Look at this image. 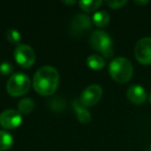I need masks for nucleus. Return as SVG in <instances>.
Masks as SVG:
<instances>
[{
    "label": "nucleus",
    "instance_id": "1",
    "mask_svg": "<svg viewBox=\"0 0 151 151\" xmlns=\"http://www.w3.org/2000/svg\"><path fill=\"white\" fill-rule=\"evenodd\" d=\"M59 73L50 65H45L36 70L33 77V88L37 93L45 96L52 95L58 88Z\"/></svg>",
    "mask_w": 151,
    "mask_h": 151
},
{
    "label": "nucleus",
    "instance_id": "2",
    "mask_svg": "<svg viewBox=\"0 0 151 151\" xmlns=\"http://www.w3.org/2000/svg\"><path fill=\"white\" fill-rule=\"evenodd\" d=\"M109 73L115 82L123 84L132 79L134 68L132 64L125 57H117L113 59L109 65Z\"/></svg>",
    "mask_w": 151,
    "mask_h": 151
},
{
    "label": "nucleus",
    "instance_id": "3",
    "mask_svg": "<svg viewBox=\"0 0 151 151\" xmlns=\"http://www.w3.org/2000/svg\"><path fill=\"white\" fill-rule=\"evenodd\" d=\"M90 45L93 50L101 53L106 58H111L113 56V42L109 34L103 30H96L91 34Z\"/></svg>",
    "mask_w": 151,
    "mask_h": 151
},
{
    "label": "nucleus",
    "instance_id": "4",
    "mask_svg": "<svg viewBox=\"0 0 151 151\" xmlns=\"http://www.w3.org/2000/svg\"><path fill=\"white\" fill-rule=\"evenodd\" d=\"M31 86L30 79L25 73H17L11 76L6 84V90L12 96H22L28 92Z\"/></svg>",
    "mask_w": 151,
    "mask_h": 151
},
{
    "label": "nucleus",
    "instance_id": "5",
    "mask_svg": "<svg viewBox=\"0 0 151 151\" xmlns=\"http://www.w3.org/2000/svg\"><path fill=\"white\" fill-rule=\"evenodd\" d=\"M16 62L23 68H29L35 62V54L33 49L28 45H20L16 48L15 53Z\"/></svg>",
    "mask_w": 151,
    "mask_h": 151
},
{
    "label": "nucleus",
    "instance_id": "6",
    "mask_svg": "<svg viewBox=\"0 0 151 151\" xmlns=\"http://www.w3.org/2000/svg\"><path fill=\"white\" fill-rule=\"evenodd\" d=\"M134 56L141 64H151V37H144L137 42Z\"/></svg>",
    "mask_w": 151,
    "mask_h": 151
},
{
    "label": "nucleus",
    "instance_id": "7",
    "mask_svg": "<svg viewBox=\"0 0 151 151\" xmlns=\"http://www.w3.org/2000/svg\"><path fill=\"white\" fill-rule=\"evenodd\" d=\"M22 121V114L17 110L9 109L0 114V125L6 129H15L19 127Z\"/></svg>",
    "mask_w": 151,
    "mask_h": 151
},
{
    "label": "nucleus",
    "instance_id": "8",
    "mask_svg": "<svg viewBox=\"0 0 151 151\" xmlns=\"http://www.w3.org/2000/svg\"><path fill=\"white\" fill-rule=\"evenodd\" d=\"M103 96V89L99 85H90L82 92L80 103L84 107H92L96 105Z\"/></svg>",
    "mask_w": 151,
    "mask_h": 151
},
{
    "label": "nucleus",
    "instance_id": "9",
    "mask_svg": "<svg viewBox=\"0 0 151 151\" xmlns=\"http://www.w3.org/2000/svg\"><path fill=\"white\" fill-rule=\"evenodd\" d=\"M127 99L134 105H141L146 101V91L141 85H132L126 92Z\"/></svg>",
    "mask_w": 151,
    "mask_h": 151
},
{
    "label": "nucleus",
    "instance_id": "10",
    "mask_svg": "<svg viewBox=\"0 0 151 151\" xmlns=\"http://www.w3.org/2000/svg\"><path fill=\"white\" fill-rule=\"evenodd\" d=\"M91 27V20L86 15H77L71 22V29L75 33L84 34Z\"/></svg>",
    "mask_w": 151,
    "mask_h": 151
},
{
    "label": "nucleus",
    "instance_id": "11",
    "mask_svg": "<svg viewBox=\"0 0 151 151\" xmlns=\"http://www.w3.org/2000/svg\"><path fill=\"white\" fill-rule=\"evenodd\" d=\"M73 108H75V111H76V113H77V117H78L79 121L84 124H87L91 121L90 112L86 109V107H84V106L80 103V101H76L75 103H73Z\"/></svg>",
    "mask_w": 151,
    "mask_h": 151
},
{
    "label": "nucleus",
    "instance_id": "12",
    "mask_svg": "<svg viewBox=\"0 0 151 151\" xmlns=\"http://www.w3.org/2000/svg\"><path fill=\"white\" fill-rule=\"evenodd\" d=\"M87 65L90 67L91 69L94 70H99V69L104 68L106 65V60L104 57L99 56L97 54H93L87 58Z\"/></svg>",
    "mask_w": 151,
    "mask_h": 151
},
{
    "label": "nucleus",
    "instance_id": "13",
    "mask_svg": "<svg viewBox=\"0 0 151 151\" xmlns=\"http://www.w3.org/2000/svg\"><path fill=\"white\" fill-rule=\"evenodd\" d=\"M92 21L97 27H105L109 24L110 22V17L109 14L105 11H99L93 15Z\"/></svg>",
    "mask_w": 151,
    "mask_h": 151
},
{
    "label": "nucleus",
    "instance_id": "14",
    "mask_svg": "<svg viewBox=\"0 0 151 151\" xmlns=\"http://www.w3.org/2000/svg\"><path fill=\"white\" fill-rule=\"evenodd\" d=\"M103 4V1L101 0H82L79 2L80 7L83 11L87 12V13H91V12H94L99 9L101 5Z\"/></svg>",
    "mask_w": 151,
    "mask_h": 151
},
{
    "label": "nucleus",
    "instance_id": "15",
    "mask_svg": "<svg viewBox=\"0 0 151 151\" xmlns=\"http://www.w3.org/2000/svg\"><path fill=\"white\" fill-rule=\"evenodd\" d=\"M13 136L5 130H0V151H5L13 145Z\"/></svg>",
    "mask_w": 151,
    "mask_h": 151
},
{
    "label": "nucleus",
    "instance_id": "16",
    "mask_svg": "<svg viewBox=\"0 0 151 151\" xmlns=\"http://www.w3.org/2000/svg\"><path fill=\"white\" fill-rule=\"evenodd\" d=\"M18 109L21 114H29L34 109V101L29 97L23 99L18 104Z\"/></svg>",
    "mask_w": 151,
    "mask_h": 151
},
{
    "label": "nucleus",
    "instance_id": "17",
    "mask_svg": "<svg viewBox=\"0 0 151 151\" xmlns=\"http://www.w3.org/2000/svg\"><path fill=\"white\" fill-rule=\"evenodd\" d=\"M6 37L7 40L11 42L12 45H15V46H20L21 45V40H22V36L18 30L16 29H9L6 32Z\"/></svg>",
    "mask_w": 151,
    "mask_h": 151
},
{
    "label": "nucleus",
    "instance_id": "18",
    "mask_svg": "<svg viewBox=\"0 0 151 151\" xmlns=\"http://www.w3.org/2000/svg\"><path fill=\"white\" fill-rule=\"evenodd\" d=\"M13 73V65L9 62H2L0 64V73L2 76H9Z\"/></svg>",
    "mask_w": 151,
    "mask_h": 151
},
{
    "label": "nucleus",
    "instance_id": "19",
    "mask_svg": "<svg viewBox=\"0 0 151 151\" xmlns=\"http://www.w3.org/2000/svg\"><path fill=\"white\" fill-rule=\"evenodd\" d=\"M107 5L109 7H111V9H120V7H122L123 5H125L126 3H127V1L126 0H111V1H107Z\"/></svg>",
    "mask_w": 151,
    "mask_h": 151
},
{
    "label": "nucleus",
    "instance_id": "20",
    "mask_svg": "<svg viewBox=\"0 0 151 151\" xmlns=\"http://www.w3.org/2000/svg\"><path fill=\"white\" fill-rule=\"evenodd\" d=\"M134 4L145 5V4H147V3H149V1H148V0H145V1H138V0H134Z\"/></svg>",
    "mask_w": 151,
    "mask_h": 151
},
{
    "label": "nucleus",
    "instance_id": "21",
    "mask_svg": "<svg viewBox=\"0 0 151 151\" xmlns=\"http://www.w3.org/2000/svg\"><path fill=\"white\" fill-rule=\"evenodd\" d=\"M64 4H75L76 1H63Z\"/></svg>",
    "mask_w": 151,
    "mask_h": 151
},
{
    "label": "nucleus",
    "instance_id": "22",
    "mask_svg": "<svg viewBox=\"0 0 151 151\" xmlns=\"http://www.w3.org/2000/svg\"><path fill=\"white\" fill-rule=\"evenodd\" d=\"M149 101H150V104H151V92H150V94H149Z\"/></svg>",
    "mask_w": 151,
    "mask_h": 151
},
{
    "label": "nucleus",
    "instance_id": "23",
    "mask_svg": "<svg viewBox=\"0 0 151 151\" xmlns=\"http://www.w3.org/2000/svg\"><path fill=\"white\" fill-rule=\"evenodd\" d=\"M150 151H151V147H150Z\"/></svg>",
    "mask_w": 151,
    "mask_h": 151
}]
</instances>
